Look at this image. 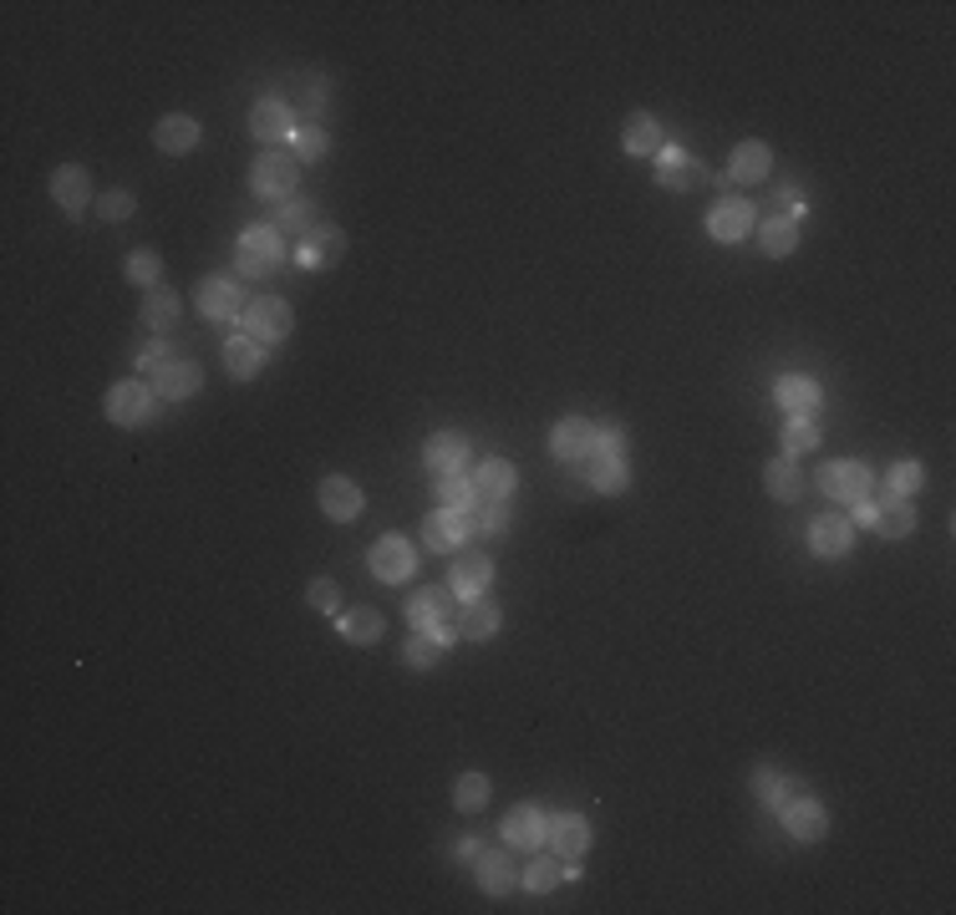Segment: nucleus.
I'll return each instance as SVG.
<instances>
[{
	"label": "nucleus",
	"mask_w": 956,
	"mask_h": 915,
	"mask_svg": "<svg viewBox=\"0 0 956 915\" xmlns=\"http://www.w3.org/2000/svg\"><path fill=\"white\" fill-rule=\"evenodd\" d=\"M295 184H301V159L285 153V148H265L250 168V188L260 199H295Z\"/></svg>",
	"instance_id": "nucleus-1"
},
{
	"label": "nucleus",
	"mask_w": 956,
	"mask_h": 915,
	"mask_svg": "<svg viewBox=\"0 0 956 915\" xmlns=\"http://www.w3.org/2000/svg\"><path fill=\"white\" fill-rule=\"evenodd\" d=\"M295 331V311L280 295H260V301H250V311H245V336L260 346H280L285 336Z\"/></svg>",
	"instance_id": "nucleus-2"
},
{
	"label": "nucleus",
	"mask_w": 956,
	"mask_h": 915,
	"mask_svg": "<svg viewBox=\"0 0 956 915\" xmlns=\"http://www.w3.org/2000/svg\"><path fill=\"white\" fill-rule=\"evenodd\" d=\"M102 407L118 427H143V423L159 417V392H153L148 382H118L112 392H107Z\"/></svg>",
	"instance_id": "nucleus-3"
},
{
	"label": "nucleus",
	"mask_w": 956,
	"mask_h": 915,
	"mask_svg": "<svg viewBox=\"0 0 956 915\" xmlns=\"http://www.w3.org/2000/svg\"><path fill=\"white\" fill-rule=\"evenodd\" d=\"M474 530H478V509H474V514L433 509V514L423 519V540H427V549H438V555H453V549H464V540H474Z\"/></svg>",
	"instance_id": "nucleus-4"
},
{
	"label": "nucleus",
	"mask_w": 956,
	"mask_h": 915,
	"mask_svg": "<svg viewBox=\"0 0 956 915\" xmlns=\"http://www.w3.org/2000/svg\"><path fill=\"white\" fill-rule=\"evenodd\" d=\"M819 489L835 504H860V499L876 493V478H870L865 464H829V468H819Z\"/></svg>",
	"instance_id": "nucleus-5"
},
{
	"label": "nucleus",
	"mask_w": 956,
	"mask_h": 915,
	"mask_svg": "<svg viewBox=\"0 0 956 915\" xmlns=\"http://www.w3.org/2000/svg\"><path fill=\"white\" fill-rule=\"evenodd\" d=\"M758 225V209L748 199H717L713 209H707V235L717 239V244H738V239H748Z\"/></svg>",
	"instance_id": "nucleus-6"
},
{
	"label": "nucleus",
	"mask_w": 956,
	"mask_h": 915,
	"mask_svg": "<svg viewBox=\"0 0 956 915\" xmlns=\"http://www.w3.org/2000/svg\"><path fill=\"white\" fill-rule=\"evenodd\" d=\"M489 580H493V559L478 555V549H464V555L453 559L448 570V590L458 600H484L489 596Z\"/></svg>",
	"instance_id": "nucleus-7"
},
{
	"label": "nucleus",
	"mask_w": 956,
	"mask_h": 915,
	"mask_svg": "<svg viewBox=\"0 0 956 915\" xmlns=\"http://www.w3.org/2000/svg\"><path fill=\"white\" fill-rule=\"evenodd\" d=\"M321 514L336 519V524H351V519H361V509H367V499H361L357 489V478H346V473H332V478H321Z\"/></svg>",
	"instance_id": "nucleus-8"
},
{
	"label": "nucleus",
	"mask_w": 956,
	"mask_h": 915,
	"mask_svg": "<svg viewBox=\"0 0 956 915\" xmlns=\"http://www.w3.org/2000/svg\"><path fill=\"white\" fill-rule=\"evenodd\" d=\"M550 453H555L560 464L580 468L590 453H596V427L585 423V417H560L555 433H550Z\"/></svg>",
	"instance_id": "nucleus-9"
},
{
	"label": "nucleus",
	"mask_w": 956,
	"mask_h": 915,
	"mask_svg": "<svg viewBox=\"0 0 956 915\" xmlns=\"http://www.w3.org/2000/svg\"><path fill=\"white\" fill-rule=\"evenodd\" d=\"M372 575L377 580H387V585H398V580H408L412 575V565H417V555H412V544L402 540V534H382V540L372 544Z\"/></svg>",
	"instance_id": "nucleus-10"
},
{
	"label": "nucleus",
	"mask_w": 956,
	"mask_h": 915,
	"mask_svg": "<svg viewBox=\"0 0 956 915\" xmlns=\"http://www.w3.org/2000/svg\"><path fill=\"white\" fill-rule=\"evenodd\" d=\"M453 590L448 585H427V590H417V596L408 600V621H412V631H438L443 621H458L453 616Z\"/></svg>",
	"instance_id": "nucleus-11"
},
{
	"label": "nucleus",
	"mask_w": 956,
	"mask_h": 915,
	"mask_svg": "<svg viewBox=\"0 0 956 915\" xmlns=\"http://www.w3.org/2000/svg\"><path fill=\"white\" fill-rule=\"evenodd\" d=\"M713 178V168H703V163H692L682 148L666 143L662 153H656V184L672 188V194H687L692 184H707Z\"/></svg>",
	"instance_id": "nucleus-12"
},
{
	"label": "nucleus",
	"mask_w": 956,
	"mask_h": 915,
	"mask_svg": "<svg viewBox=\"0 0 956 915\" xmlns=\"http://www.w3.org/2000/svg\"><path fill=\"white\" fill-rule=\"evenodd\" d=\"M779 814H784V829H789V835L804 839V845H814V839L829 835V814H824V804H819V798H810V794H794Z\"/></svg>",
	"instance_id": "nucleus-13"
},
{
	"label": "nucleus",
	"mask_w": 956,
	"mask_h": 915,
	"mask_svg": "<svg viewBox=\"0 0 956 915\" xmlns=\"http://www.w3.org/2000/svg\"><path fill=\"white\" fill-rule=\"evenodd\" d=\"M810 549L819 559H839L855 549V524L845 514H819L810 524Z\"/></svg>",
	"instance_id": "nucleus-14"
},
{
	"label": "nucleus",
	"mask_w": 956,
	"mask_h": 915,
	"mask_svg": "<svg viewBox=\"0 0 956 915\" xmlns=\"http://www.w3.org/2000/svg\"><path fill=\"white\" fill-rule=\"evenodd\" d=\"M550 839V819L534 804H514L504 814V845L509 849H540Z\"/></svg>",
	"instance_id": "nucleus-15"
},
{
	"label": "nucleus",
	"mask_w": 956,
	"mask_h": 915,
	"mask_svg": "<svg viewBox=\"0 0 956 915\" xmlns=\"http://www.w3.org/2000/svg\"><path fill=\"white\" fill-rule=\"evenodd\" d=\"M346 254V235L336 225H321L311 239H301V250H295V260L306 270H336Z\"/></svg>",
	"instance_id": "nucleus-16"
},
{
	"label": "nucleus",
	"mask_w": 956,
	"mask_h": 915,
	"mask_svg": "<svg viewBox=\"0 0 956 915\" xmlns=\"http://www.w3.org/2000/svg\"><path fill=\"white\" fill-rule=\"evenodd\" d=\"M204 386V372L194 367V361H163V367H153V392L159 397H169V402H184V397H194Z\"/></svg>",
	"instance_id": "nucleus-17"
},
{
	"label": "nucleus",
	"mask_w": 956,
	"mask_h": 915,
	"mask_svg": "<svg viewBox=\"0 0 956 915\" xmlns=\"http://www.w3.org/2000/svg\"><path fill=\"white\" fill-rule=\"evenodd\" d=\"M250 133L260 138L265 148L285 143V138H295V128H291V107L280 102V97H260V102H254V112H250Z\"/></svg>",
	"instance_id": "nucleus-18"
},
{
	"label": "nucleus",
	"mask_w": 956,
	"mask_h": 915,
	"mask_svg": "<svg viewBox=\"0 0 956 915\" xmlns=\"http://www.w3.org/2000/svg\"><path fill=\"white\" fill-rule=\"evenodd\" d=\"M52 199L62 204L72 219L93 204V178H87V168H82V163H62V168L52 173Z\"/></svg>",
	"instance_id": "nucleus-19"
},
{
	"label": "nucleus",
	"mask_w": 956,
	"mask_h": 915,
	"mask_svg": "<svg viewBox=\"0 0 956 915\" xmlns=\"http://www.w3.org/2000/svg\"><path fill=\"white\" fill-rule=\"evenodd\" d=\"M423 464L433 468L438 478L464 473V464H468V438H464V433H433V438L423 443Z\"/></svg>",
	"instance_id": "nucleus-20"
},
{
	"label": "nucleus",
	"mask_w": 956,
	"mask_h": 915,
	"mask_svg": "<svg viewBox=\"0 0 956 915\" xmlns=\"http://www.w3.org/2000/svg\"><path fill=\"white\" fill-rule=\"evenodd\" d=\"M773 397H779V407L789 412V417H810L814 407H819V382L814 377H799V372H784L779 377V386H773Z\"/></svg>",
	"instance_id": "nucleus-21"
},
{
	"label": "nucleus",
	"mask_w": 956,
	"mask_h": 915,
	"mask_svg": "<svg viewBox=\"0 0 956 915\" xmlns=\"http://www.w3.org/2000/svg\"><path fill=\"white\" fill-rule=\"evenodd\" d=\"M550 845H555L560 860H580L585 849H590V819H585V814H560V819H550Z\"/></svg>",
	"instance_id": "nucleus-22"
},
{
	"label": "nucleus",
	"mask_w": 956,
	"mask_h": 915,
	"mask_svg": "<svg viewBox=\"0 0 956 915\" xmlns=\"http://www.w3.org/2000/svg\"><path fill=\"white\" fill-rule=\"evenodd\" d=\"M626 153H637V159H656L666 148V133H662V122L651 118V112H631L626 118V133H621Z\"/></svg>",
	"instance_id": "nucleus-23"
},
{
	"label": "nucleus",
	"mask_w": 956,
	"mask_h": 915,
	"mask_svg": "<svg viewBox=\"0 0 956 915\" xmlns=\"http://www.w3.org/2000/svg\"><path fill=\"white\" fill-rule=\"evenodd\" d=\"M499 621H504V610L484 596V600H464V616L453 625H458V641H489L499 631Z\"/></svg>",
	"instance_id": "nucleus-24"
},
{
	"label": "nucleus",
	"mask_w": 956,
	"mask_h": 915,
	"mask_svg": "<svg viewBox=\"0 0 956 915\" xmlns=\"http://www.w3.org/2000/svg\"><path fill=\"white\" fill-rule=\"evenodd\" d=\"M519 875H524V870L509 860L504 849H493V854H484V849H478V885L489 890V895H509V890L519 885Z\"/></svg>",
	"instance_id": "nucleus-25"
},
{
	"label": "nucleus",
	"mask_w": 956,
	"mask_h": 915,
	"mask_svg": "<svg viewBox=\"0 0 956 915\" xmlns=\"http://www.w3.org/2000/svg\"><path fill=\"white\" fill-rule=\"evenodd\" d=\"M153 143H159L163 153H173V159H178V153H194V148H199V122L184 118V112H169V118L153 128Z\"/></svg>",
	"instance_id": "nucleus-26"
},
{
	"label": "nucleus",
	"mask_w": 956,
	"mask_h": 915,
	"mask_svg": "<svg viewBox=\"0 0 956 915\" xmlns=\"http://www.w3.org/2000/svg\"><path fill=\"white\" fill-rule=\"evenodd\" d=\"M769 168H773L769 143H738V148H732V163H728L732 184H763V173H769Z\"/></svg>",
	"instance_id": "nucleus-27"
},
{
	"label": "nucleus",
	"mask_w": 956,
	"mask_h": 915,
	"mask_svg": "<svg viewBox=\"0 0 956 915\" xmlns=\"http://www.w3.org/2000/svg\"><path fill=\"white\" fill-rule=\"evenodd\" d=\"M880 504V499H876ZM916 530V504L911 499H895V493H886V504L876 509V534L880 540H905V534Z\"/></svg>",
	"instance_id": "nucleus-28"
},
{
	"label": "nucleus",
	"mask_w": 956,
	"mask_h": 915,
	"mask_svg": "<svg viewBox=\"0 0 956 915\" xmlns=\"http://www.w3.org/2000/svg\"><path fill=\"white\" fill-rule=\"evenodd\" d=\"M138 320H143L153 336L173 331V326H178V295H173L169 285H153V291L143 295V311H138Z\"/></svg>",
	"instance_id": "nucleus-29"
},
{
	"label": "nucleus",
	"mask_w": 956,
	"mask_h": 915,
	"mask_svg": "<svg viewBox=\"0 0 956 915\" xmlns=\"http://www.w3.org/2000/svg\"><path fill=\"white\" fill-rule=\"evenodd\" d=\"M514 468L504 464V458H489V464H478V478H474V493L478 504H499V499H509L514 493Z\"/></svg>",
	"instance_id": "nucleus-30"
},
{
	"label": "nucleus",
	"mask_w": 956,
	"mask_h": 915,
	"mask_svg": "<svg viewBox=\"0 0 956 915\" xmlns=\"http://www.w3.org/2000/svg\"><path fill=\"white\" fill-rule=\"evenodd\" d=\"M225 367L235 382H250V377H260V367H265V346L250 341V336H229L225 341Z\"/></svg>",
	"instance_id": "nucleus-31"
},
{
	"label": "nucleus",
	"mask_w": 956,
	"mask_h": 915,
	"mask_svg": "<svg viewBox=\"0 0 956 915\" xmlns=\"http://www.w3.org/2000/svg\"><path fill=\"white\" fill-rule=\"evenodd\" d=\"M199 311H204L209 320H235V311H239V285H235V280H225V275L204 280V285H199Z\"/></svg>",
	"instance_id": "nucleus-32"
},
{
	"label": "nucleus",
	"mask_w": 956,
	"mask_h": 915,
	"mask_svg": "<svg viewBox=\"0 0 956 915\" xmlns=\"http://www.w3.org/2000/svg\"><path fill=\"white\" fill-rule=\"evenodd\" d=\"M580 473H585V483L596 493H621L626 483H631V468L621 464V458H600V453H590L580 464Z\"/></svg>",
	"instance_id": "nucleus-33"
},
{
	"label": "nucleus",
	"mask_w": 956,
	"mask_h": 915,
	"mask_svg": "<svg viewBox=\"0 0 956 915\" xmlns=\"http://www.w3.org/2000/svg\"><path fill=\"white\" fill-rule=\"evenodd\" d=\"M794 794H799V783L789 778V773H779V769H753V798H758V804H769V809H784Z\"/></svg>",
	"instance_id": "nucleus-34"
},
{
	"label": "nucleus",
	"mask_w": 956,
	"mask_h": 915,
	"mask_svg": "<svg viewBox=\"0 0 956 915\" xmlns=\"http://www.w3.org/2000/svg\"><path fill=\"white\" fill-rule=\"evenodd\" d=\"M275 229H280V235H295V239H311L321 229L316 204H311V199H285V204H280V214H275Z\"/></svg>",
	"instance_id": "nucleus-35"
},
{
	"label": "nucleus",
	"mask_w": 956,
	"mask_h": 915,
	"mask_svg": "<svg viewBox=\"0 0 956 915\" xmlns=\"http://www.w3.org/2000/svg\"><path fill=\"white\" fill-rule=\"evenodd\" d=\"M763 483H769V493H773V499H784V504H794L799 493H804V473H799V464L789 458V453H784V458H773V464L763 468Z\"/></svg>",
	"instance_id": "nucleus-36"
},
{
	"label": "nucleus",
	"mask_w": 956,
	"mask_h": 915,
	"mask_svg": "<svg viewBox=\"0 0 956 915\" xmlns=\"http://www.w3.org/2000/svg\"><path fill=\"white\" fill-rule=\"evenodd\" d=\"M763 254H773V260H784V254H794L799 244V219H784V214H763Z\"/></svg>",
	"instance_id": "nucleus-37"
},
{
	"label": "nucleus",
	"mask_w": 956,
	"mask_h": 915,
	"mask_svg": "<svg viewBox=\"0 0 956 915\" xmlns=\"http://www.w3.org/2000/svg\"><path fill=\"white\" fill-rule=\"evenodd\" d=\"M433 499H438V509H453V514H474V509H478L474 478H464V473L438 478V489H433Z\"/></svg>",
	"instance_id": "nucleus-38"
},
{
	"label": "nucleus",
	"mask_w": 956,
	"mask_h": 915,
	"mask_svg": "<svg viewBox=\"0 0 956 915\" xmlns=\"http://www.w3.org/2000/svg\"><path fill=\"white\" fill-rule=\"evenodd\" d=\"M382 631H387V621L377 616V610H346L341 616V636L346 641H357V646H372V641H382Z\"/></svg>",
	"instance_id": "nucleus-39"
},
{
	"label": "nucleus",
	"mask_w": 956,
	"mask_h": 915,
	"mask_svg": "<svg viewBox=\"0 0 956 915\" xmlns=\"http://www.w3.org/2000/svg\"><path fill=\"white\" fill-rule=\"evenodd\" d=\"M402 662L417 666V672H427V666H438V662H443V641H438V636H427V631H412L408 646H402Z\"/></svg>",
	"instance_id": "nucleus-40"
},
{
	"label": "nucleus",
	"mask_w": 956,
	"mask_h": 915,
	"mask_svg": "<svg viewBox=\"0 0 956 915\" xmlns=\"http://www.w3.org/2000/svg\"><path fill=\"white\" fill-rule=\"evenodd\" d=\"M489 788L493 783L484 778V773H464V778L453 783V804H458L464 814H478L484 804H489Z\"/></svg>",
	"instance_id": "nucleus-41"
},
{
	"label": "nucleus",
	"mask_w": 956,
	"mask_h": 915,
	"mask_svg": "<svg viewBox=\"0 0 956 915\" xmlns=\"http://www.w3.org/2000/svg\"><path fill=\"white\" fill-rule=\"evenodd\" d=\"M239 250H245V254H260V260H270V265H280V229H275V225H254V229H245V239H239Z\"/></svg>",
	"instance_id": "nucleus-42"
},
{
	"label": "nucleus",
	"mask_w": 956,
	"mask_h": 915,
	"mask_svg": "<svg viewBox=\"0 0 956 915\" xmlns=\"http://www.w3.org/2000/svg\"><path fill=\"white\" fill-rule=\"evenodd\" d=\"M814 448H819V427H814V417H789L784 423V453L789 458L814 453Z\"/></svg>",
	"instance_id": "nucleus-43"
},
{
	"label": "nucleus",
	"mask_w": 956,
	"mask_h": 915,
	"mask_svg": "<svg viewBox=\"0 0 956 915\" xmlns=\"http://www.w3.org/2000/svg\"><path fill=\"white\" fill-rule=\"evenodd\" d=\"M921 483H926V468L911 464V458H905V464H895V468L886 473V493H895V499H911Z\"/></svg>",
	"instance_id": "nucleus-44"
},
{
	"label": "nucleus",
	"mask_w": 956,
	"mask_h": 915,
	"mask_svg": "<svg viewBox=\"0 0 956 915\" xmlns=\"http://www.w3.org/2000/svg\"><path fill=\"white\" fill-rule=\"evenodd\" d=\"M159 275H163V260L153 250H133V254H128V280H133V285L153 291V285H159Z\"/></svg>",
	"instance_id": "nucleus-45"
},
{
	"label": "nucleus",
	"mask_w": 956,
	"mask_h": 915,
	"mask_svg": "<svg viewBox=\"0 0 956 915\" xmlns=\"http://www.w3.org/2000/svg\"><path fill=\"white\" fill-rule=\"evenodd\" d=\"M133 209H138V199L128 194V188H107L102 199H97V214H102L107 225H122V219H133Z\"/></svg>",
	"instance_id": "nucleus-46"
},
{
	"label": "nucleus",
	"mask_w": 956,
	"mask_h": 915,
	"mask_svg": "<svg viewBox=\"0 0 956 915\" xmlns=\"http://www.w3.org/2000/svg\"><path fill=\"white\" fill-rule=\"evenodd\" d=\"M326 148H332V138L321 133L316 122H306V128H295V159H301V163L326 159Z\"/></svg>",
	"instance_id": "nucleus-47"
},
{
	"label": "nucleus",
	"mask_w": 956,
	"mask_h": 915,
	"mask_svg": "<svg viewBox=\"0 0 956 915\" xmlns=\"http://www.w3.org/2000/svg\"><path fill=\"white\" fill-rule=\"evenodd\" d=\"M524 890H534V895H545V890L560 885V860H530L524 864Z\"/></svg>",
	"instance_id": "nucleus-48"
},
{
	"label": "nucleus",
	"mask_w": 956,
	"mask_h": 915,
	"mask_svg": "<svg viewBox=\"0 0 956 915\" xmlns=\"http://www.w3.org/2000/svg\"><path fill=\"white\" fill-rule=\"evenodd\" d=\"M804 209H810V204H804V188L779 184V188L769 194V209H763V214H784V219H799Z\"/></svg>",
	"instance_id": "nucleus-49"
},
{
	"label": "nucleus",
	"mask_w": 956,
	"mask_h": 915,
	"mask_svg": "<svg viewBox=\"0 0 956 915\" xmlns=\"http://www.w3.org/2000/svg\"><path fill=\"white\" fill-rule=\"evenodd\" d=\"M509 524H514L509 499H499V504H478V530L484 534H509Z\"/></svg>",
	"instance_id": "nucleus-50"
},
{
	"label": "nucleus",
	"mask_w": 956,
	"mask_h": 915,
	"mask_svg": "<svg viewBox=\"0 0 956 915\" xmlns=\"http://www.w3.org/2000/svg\"><path fill=\"white\" fill-rule=\"evenodd\" d=\"M306 600L316 610H326V616H332V610H341V590H336V580H326V575H316V580H311Z\"/></svg>",
	"instance_id": "nucleus-51"
},
{
	"label": "nucleus",
	"mask_w": 956,
	"mask_h": 915,
	"mask_svg": "<svg viewBox=\"0 0 956 915\" xmlns=\"http://www.w3.org/2000/svg\"><path fill=\"white\" fill-rule=\"evenodd\" d=\"M596 453L600 458H621L626 464V433L621 427H596Z\"/></svg>",
	"instance_id": "nucleus-52"
},
{
	"label": "nucleus",
	"mask_w": 956,
	"mask_h": 915,
	"mask_svg": "<svg viewBox=\"0 0 956 915\" xmlns=\"http://www.w3.org/2000/svg\"><path fill=\"white\" fill-rule=\"evenodd\" d=\"M235 270L245 280H265V275H275V265L270 260H260V254H245V250H235Z\"/></svg>",
	"instance_id": "nucleus-53"
},
{
	"label": "nucleus",
	"mask_w": 956,
	"mask_h": 915,
	"mask_svg": "<svg viewBox=\"0 0 956 915\" xmlns=\"http://www.w3.org/2000/svg\"><path fill=\"white\" fill-rule=\"evenodd\" d=\"M163 361H173V351H169V341H163V336H153V346H143V351H138V367H143V372H153V367H163Z\"/></svg>",
	"instance_id": "nucleus-54"
},
{
	"label": "nucleus",
	"mask_w": 956,
	"mask_h": 915,
	"mask_svg": "<svg viewBox=\"0 0 956 915\" xmlns=\"http://www.w3.org/2000/svg\"><path fill=\"white\" fill-rule=\"evenodd\" d=\"M855 509V524H870V530H876V499H860V504H850Z\"/></svg>",
	"instance_id": "nucleus-55"
}]
</instances>
